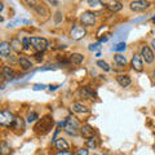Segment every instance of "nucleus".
<instances>
[{
    "label": "nucleus",
    "mask_w": 155,
    "mask_h": 155,
    "mask_svg": "<svg viewBox=\"0 0 155 155\" xmlns=\"http://www.w3.org/2000/svg\"><path fill=\"white\" fill-rule=\"evenodd\" d=\"M80 22L83 27H91L96 23V14L93 12H84L80 16Z\"/></svg>",
    "instance_id": "obj_6"
},
{
    "label": "nucleus",
    "mask_w": 155,
    "mask_h": 155,
    "mask_svg": "<svg viewBox=\"0 0 155 155\" xmlns=\"http://www.w3.org/2000/svg\"><path fill=\"white\" fill-rule=\"evenodd\" d=\"M150 7H151V3L145 2V0H134V2L129 3V8L133 12H145Z\"/></svg>",
    "instance_id": "obj_4"
},
{
    "label": "nucleus",
    "mask_w": 155,
    "mask_h": 155,
    "mask_svg": "<svg viewBox=\"0 0 155 155\" xmlns=\"http://www.w3.org/2000/svg\"><path fill=\"white\" fill-rule=\"evenodd\" d=\"M102 41H107V38H106V36L105 38H101L100 39V43H102Z\"/></svg>",
    "instance_id": "obj_40"
},
{
    "label": "nucleus",
    "mask_w": 155,
    "mask_h": 155,
    "mask_svg": "<svg viewBox=\"0 0 155 155\" xmlns=\"http://www.w3.org/2000/svg\"><path fill=\"white\" fill-rule=\"evenodd\" d=\"M54 145H56V147L58 150H61V151H69V149H70V145L69 142L66 141V140L64 138H58L54 141Z\"/></svg>",
    "instance_id": "obj_14"
},
{
    "label": "nucleus",
    "mask_w": 155,
    "mask_h": 155,
    "mask_svg": "<svg viewBox=\"0 0 155 155\" xmlns=\"http://www.w3.org/2000/svg\"><path fill=\"white\" fill-rule=\"evenodd\" d=\"M114 61L116 65L119 66H125L127 65V58H125L123 54H115L114 56Z\"/></svg>",
    "instance_id": "obj_22"
},
{
    "label": "nucleus",
    "mask_w": 155,
    "mask_h": 155,
    "mask_svg": "<svg viewBox=\"0 0 155 155\" xmlns=\"http://www.w3.org/2000/svg\"><path fill=\"white\" fill-rule=\"evenodd\" d=\"M153 78H154V80H155V70H154V72H153Z\"/></svg>",
    "instance_id": "obj_41"
},
{
    "label": "nucleus",
    "mask_w": 155,
    "mask_h": 155,
    "mask_svg": "<svg viewBox=\"0 0 155 155\" xmlns=\"http://www.w3.org/2000/svg\"><path fill=\"white\" fill-rule=\"evenodd\" d=\"M62 21V13L61 12H57L56 13V23H60Z\"/></svg>",
    "instance_id": "obj_33"
},
{
    "label": "nucleus",
    "mask_w": 155,
    "mask_h": 155,
    "mask_svg": "<svg viewBox=\"0 0 155 155\" xmlns=\"http://www.w3.org/2000/svg\"><path fill=\"white\" fill-rule=\"evenodd\" d=\"M27 123H32V122H36V120L39 119V115L36 111H28L27 114Z\"/></svg>",
    "instance_id": "obj_23"
},
{
    "label": "nucleus",
    "mask_w": 155,
    "mask_h": 155,
    "mask_svg": "<svg viewBox=\"0 0 155 155\" xmlns=\"http://www.w3.org/2000/svg\"><path fill=\"white\" fill-rule=\"evenodd\" d=\"M88 49H89L91 52H94V51H97V49H100V43H97V44H92V45H89Z\"/></svg>",
    "instance_id": "obj_31"
},
{
    "label": "nucleus",
    "mask_w": 155,
    "mask_h": 155,
    "mask_svg": "<svg viewBox=\"0 0 155 155\" xmlns=\"http://www.w3.org/2000/svg\"><path fill=\"white\" fill-rule=\"evenodd\" d=\"M22 45H23V49H28V48L31 47V44H30V38H23L22 39Z\"/></svg>",
    "instance_id": "obj_29"
},
{
    "label": "nucleus",
    "mask_w": 155,
    "mask_h": 155,
    "mask_svg": "<svg viewBox=\"0 0 155 155\" xmlns=\"http://www.w3.org/2000/svg\"><path fill=\"white\" fill-rule=\"evenodd\" d=\"M118 83L120 87L127 88V87L130 85V78L128 75H120V76H118Z\"/></svg>",
    "instance_id": "obj_19"
},
{
    "label": "nucleus",
    "mask_w": 155,
    "mask_h": 155,
    "mask_svg": "<svg viewBox=\"0 0 155 155\" xmlns=\"http://www.w3.org/2000/svg\"><path fill=\"white\" fill-rule=\"evenodd\" d=\"M83 61H84V56L80 54V53H72L70 56V62L72 65H80L83 64Z\"/></svg>",
    "instance_id": "obj_18"
},
{
    "label": "nucleus",
    "mask_w": 155,
    "mask_h": 155,
    "mask_svg": "<svg viewBox=\"0 0 155 155\" xmlns=\"http://www.w3.org/2000/svg\"><path fill=\"white\" fill-rule=\"evenodd\" d=\"M0 153H2V155H9L11 154V146H9L5 141L2 142V151Z\"/></svg>",
    "instance_id": "obj_24"
},
{
    "label": "nucleus",
    "mask_w": 155,
    "mask_h": 155,
    "mask_svg": "<svg viewBox=\"0 0 155 155\" xmlns=\"http://www.w3.org/2000/svg\"><path fill=\"white\" fill-rule=\"evenodd\" d=\"M18 64H19V66H21L23 70H30L32 67V62L28 60L27 57H25V56L18 57Z\"/></svg>",
    "instance_id": "obj_15"
},
{
    "label": "nucleus",
    "mask_w": 155,
    "mask_h": 155,
    "mask_svg": "<svg viewBox=\"0 0 155 155\" xmlns=\"http://www.w3.org/2000/svg\"><path fill=\"white\" fill-rule=\"evenodd\" d=\"M30 44L36 52H44L48 47V40L45 38L32 36V38H30Z\"/></svg>",
    "instance_id": "obj_3"
},
{
    "label": "nucleus",
    "mask_w": 155,
    "mask_h": 155,
    "mask_svg": "<svg viewBox=\"0 0 155 155\" xmlns=\"http://www.w3.org/2000/svg\"><path fill=\"white\" fill-rule=\"evenodd\" d=\"M65 133L69 136H74V137L80 133V125L75 118H69V122L65 127Z\"/></svg>",
    "instance_id": "obj_2"
},
{
    "label": "nucleus",
    "mask_w": 155,
    "mask_h": 155,
    "mask_svg": "<svg viewBox=\"0 0 155 155\" xmlns=\"http://www.w3.org/2000/svg\"><path fill=\"white\" fill-rule=\"evenodd\" d=\"M94 155H97V154H94Z\"/></svg>",
    "instance_id": "obj_43"
},
{
    "label": "nucleus",
    "mask_w": 155,
    "mask_h": 155,
    "mask_svg": "<svg viewBox=\"0 0 155 155\" xmlns=\"http://www.w3.org/2000/svg\"><path fill=\"white\" fill-rule=\"evenodd\" d=\"M76 154H78V155H89V154H88V150L84 149V147H81V149L78 150Z\"/></svg>",
    "instance_id": "obj_30"
},
{
    "label": "nucleus",
    "mask_w": 155,
    "mask_h": 155,
    "mask_svg": "<svg viewBox=\"0 0 155 155\" xmlns=\"http://www.w3.org/2000/svg\"><path fill=\"white\" fill-rule=\"evenodd\" d=\"M141 57L146 64H153L154 62V53L149 45H143L141 48Z\"/></svg>",
    "instance_id": "obj_8"
},
{
    "label": "nucleus",
    "mask_w": 155,
    "mask_h": 155,
    "mask_svg": "<svg viewBox=\"0 0 155 155\" xmlns=\"http://www.w3.org/2000/svg\"><path fill=\"white\" fill-rule=\"evenodd\" d=\"M58 88V85H49V91H56Z\"/></svg>",
    "instance_id": "obj_38"
},
{
    "label": "nucleus",
    "mask_w": 155,
    "mask_h": 155,
    "mask_svg": "<svg viewBox=\"0 0 155 155\" xmlns=\"http://www.w3.org/2000/svg\"><path fill=\"white\" fill-rule=\"evenodd\" d=\"M105 155H106V154H105Z\"/></svg>",
    "instance_id": "obj_44"
},
{
    "label": "nucleus",
    "mask_w": 155,
    "mask_h": 155,
    "mask_svg": "<svg viewBox=\"0 0 155 155\" xmlns=\"http://www.w3.org/2000/svg\"><path fill=\"white\" fill-rule=\"evenodd\" d=\"M35 57H36V61H43V52H38Z\"/></svg>",
    "instance_id": "obj_34"
},
{
    "label": "nucleus",
    "mask_w": 155,
    "mask_h": 155,
    "mask_svg": "<svg viewBox=\"0 0 155 155\" xmlns=\"http://www.w3.org/2000/svg\"><path fill=\"white\" fill-rule=\"evenodd\" d=\"M151 48L155 51V39H153V40H151Z\"/></svg>",
    "instance_id": "obj_39"
},
{
    "label": "nucleus",
    "mask_w": 155,
    "mask_h": 155,
    "mask_svg": "<svg viewBox=\"0 0 155 155\" xmlns=\"http://www.w3.org/2000/svg\"><path fill=\"white\" fill-rule=\"evenodd\" d=\"M53 125H54V122H53L52 116L45 115V116H43L41 119L38 120V123L35 124V127H34V130H35V133L39 136H44L51 132Z\"/></svg>",
    "instance_id": "obj_1"
},
{
    "label": "nucleus",
    "mask_w": 155,
    "mask_h": 155,
    "mask_svg": "<svg viewBox=\"0 0 155 155\" xmlns=\"http://www.w3.org/2000/svg\"><path fill=\"white\" fill-rule=\"evenodd\" d=\"M80 134L83 136L84 138H92L94 136V129L91 127L89 124H84V125H81L80 127Z\"/></svg>",
    "instance_id": "obj_11"
},
{
    "label": "nucleus",
    "mask_w": 155,
    "mask_h": 155,
    "mask_svg": "<svg viewBox=\"0 0 155 155\" xmlns=\"http://www.w3.org/2000/svg\"><path fill=\"white\" fill-rule=\"evenodd\" d=\"M125 49V43L122 41V43H118L116 45H114L113 48H111V51L113 52H123Z\"/></svg>",
    "instance_id": "obj_28"
},
{
    "label": "nucleus",
    "mask_w": 155,
    "mask_h": 155,
    "mask_svg": "<svg viewBox=\"0 0 155 155\" xmlns=\"http://www.w3.org/2000/svg\"><path fill=\"white\" fill-rule=\"evenodd\" d=\"M107 9L109 11H111V12H119L120 9L123 8V5H122V3L120 2H114V3H110V4H107Z\"/></svg>",
    "instance_id": "obj_21"
},
{
    "label": "nucleus",
    "mask_w": 155,
    "mask_h": 155,
    "mask_svg": "<svg viewBox=\"0 0 155 155\" xmlns=\"http://www.w3.org/2000/svg\"><path fill=\"white\" fill-rule=\"evenodd\" d=\"M72 111L76 114H87V113H89V109L83 104L75 102V104H72Z\"/></svg>",
    "instance_id": "obj_13"
},
{
    "label": "nucleus",
    "mask_w": 155,
    "mask_h": 155,
    "mask_svg": "<svg viewBox=\"0 0 155 155\" xmlns=\"http://www.w3.org/2000/svg\"><path fill=\"white\" fill-rule=\"evenodd\" d=\"M25 125H26V122L25 119L22 118V116H16V119H14V123L12 125V128L14 130H17V132H23V129H25Z\"/></svg>",
    "instance_id": "obj_12"
},
{
    "label": "nucleus",
    "mask_w": 155,
    "mask_h": 155,
    "mask_svg": "<svg viewBox=\"0 0 155 155\" xmlns=\"http://www.w3.org/2000/svg\"><path fill=\"white\" fill-rule=\"evenodd\" d=\"M2 75H3V78H5L7 80H13L14 78H16L13 70H11V67H9V66H3V69H2Z\"/></svg>",
    "instance_id": "obj_17"
},
{
    "label": "nucleus",
    "mask_w": 155,
    "mask_h": 155,
    "mask_svg": "<svg viewBox=\"0 0 155 155\" xmlns=\"http://www.w3.org/2000/svg\"><path fill=\"white\" fill-rule=\"evenodd\" d=\"M14 119H16V116H14L11 111L3 110L2 113H0V124H2L3 127H12L14 123Z\"/></svg>",
    "instance_id": "obj_5"
},
{
    "label": "nucleus",
    "mask_w": 155,
    "mask_h": 155,
    "mask_svg": "<svg viewBox=\"0 0 155 155\" xmlns=\"http://www.w3.org/2000/svg\"><path fill=\"white\" fill-rule=\"evenodd\" d=\"M88 4L91 7H94L96 4H101V2H92V0H88Z\"/></svg>",
    "instance_id": "obj_35"
},
{
    "label": "nucleus",
    "mask_w": 155,
    "mask_h": 155,
    "mask_svg": "<svg viewBox=\"0 0 155 155\" xmlns=\"http://www.w3.org/2000/svg\"><path fill=\"white\" fill-rule=\"evenodd\" d=\"M87 35V30L85 27L79 26V25H74V27L70 30V38L74 39V40H80V39H84Z\"/></svg>",
    "instance_id": "obj_7"
},
{
    "label": "nucleus",
    "mask_w": 155,
    "mask_h": 155,
    "mask_svg": "<svg viewBox=\"0 0 155 155\" xmlns=\"http://www.w3.org/2000/svg\"><path fill=\"white\" fill-rule=\"evenodd\" d=\"M79 94L83 96V98H87V100H93L96 97V93L93 91H91L89 88H87V87H84V88H80L79 91Z\"/></svg>",
    "instance_id": "obj_16"
},
{
    "label": "nucleus",
    "mask_w": 155,
    "mask_h": 155,
    "mask_svg": "<svg viewBox=\"0 0 155 155\" xmlns=\"http://www.w3.org/2000/svg\"><path fill=\"white\" fill-rule=\"evenodd\" d=\"M85 146L88 147V149H96V146H97V141H96V138H94V137L88 138V140L85 141Z\"/></svg>",
    "instance_id": "obj_26"
},
{
    "label": "nucleus",
    "mask_w": 155,
    "mask_h": 155,
    "mask_svg": "<svg viewBox=\"0 0 155 155\" xmlns=\"http://www.w3.org/2000/svg\"><path fill=\"white\" fill-rule=\"evenodd\" d=\"M11 45H12V49H14L16 52H19L21 49H23V45H22V41L19 40L18 38H14L13 40L11 41Z\"/></svg>",
    "instance_id": "obj_20"
},
{
    "label": "nucleus",
    "mask_w": 155,
    "mask_h": 155,
    "mask_svg": "<svg viewBox=\"0 0 155 155\" xmlns=\"http://www.w3.org/2000/svg\"><path fill=\"white\" fill-rule=\"evenodd\" d=\"M153 19H154V22H155V17H154V18H153Z\"/></svg>",
    "instance_id": "obj_42"
},
{
    "label": "nucleus",
    "mask_w": 155,
    "mask_h": 155,
    "mask_svg": "<svg viewBox=\"0 0 155 155\" xmlns=\"http://www.w3.org/2000/svg\"><path fill=\"white\" fill-rule=\"evenodd\" d=\"M48 3H49V4H51V5H53V7H57V5H58V4H60V3H58V2H54V0H49V2H48Z\"/></svg>",
    "instance_id": "obj_37"
},
{
    "label": "nucleus",
    "mask_w": 155,
    "mask_h": 155,
    "mask_svg": "<svg viewBox=\"0 0 155 155\" xmlns=\"http://www.w3.org/2000/svg\"><path fill=\"white\" fill-rule=\"evenodd\" d=\"M56 155H72L70 151H60V153H57Z\"/></svg>",
    "instance_id": "obj_36"
},
{
    "label": "nucleus",
    "mask_w": 155,
    "mask_h": 155,
    "mask_svg": "<svg viewBox=\"0 0 155 155\" xmlns=\"http://www.w3.org/2000/svg\"><path fill=\"white\" fill-rule=\"evenodd\" d=\"M35 11L38 12V14H40V16H44V17L48 16V11H47V8L44 5H36Z\"/></svg>",
    "instance_id": "obj_25"
},
{
    "label": "nucleus",
    "mask_w": 155,
    "mask_h": 155,
    "mask_svg": "<svg viewBox=\"0 0 155 155\" xmlns=\"http://www.w3.org/2000/svg\"><path fill=\"white\" fill-rule=\"evenodd\" d=\"M97 66H98L100 69H102L104 71H110V66H109V64L106 61H102V60L97 61Z\"/></svg>",
    "instance_id": "obj_27"
},
{
    "label": "nucleus",
    "mask_w": 155,
    "mask_h": 155,
    "mask_svg": "<svg viewBox=\"0 0 155 155\" xmlns=\"http://www.w3.org/2000/svg\"><path fill=\"white\" fill-rule=\"evenodd\" d=\"M11 53H12L11 43H8V41L0 43V56H2L3 58H8V57H11Z\"/></svg>",
    "instance_id": "obj_9"
},
{
    "label": "nucleus",
    "mask_w": 155,
    "mask_h": 155,
    "mask_svg": "<svg viewBox=\"0 0 155 155\" xmlns=\"http://www.w3.org/2000/svg\"><path fill=\"white\" fill-rule=\"evenodd\" d=\"M130 64H132L133 70H136V71H142V69H143V60H142V57L140 56V54H134L132 57V61H130Z\"/></svg>",
    "instance_id": "obj_10"
},
{
    "label": "nucleus",
    "mask_w": 155,
    "mask_h": 155,
    "mask_svg": "<svg viewBox=\"0 0 155 155\" xmlns=\"http://www.w3.org/2000/svg\"><path fill=\"white\" fill-rule=\"evenodd\" d=\"M44 88H45L44 84H35L34 85V91H43Z\"/></svg>",
    "instance_id": "obj_32"
}]
</instances>
